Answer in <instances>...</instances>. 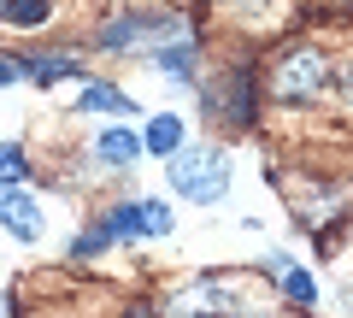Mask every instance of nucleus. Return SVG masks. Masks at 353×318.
<instances>
[{
  "mask_svg": "<svg viewBox=\"0 0 353 318\" xmlns=\"http://www.w3.org/2000/svg\"><path fill=\"white\" fill-rule=\"evenodd\" d=\"M159 312L165 318H265V306L248 301L230 277H194L189 289H176Z\"/></svg>",
  "mask_w": 353,
  "mask_h": 318,
  "instance_id": "f257e3e1",
  "label": "nucleus"
},
{
  "mask_svg": "<svg viewBox=\"0 0 353 318\" xmlns=\"http://www.w3.org/2000/svg\"><path fill=\"white\" fill-rule=\"evenodd\" d=\"M171 189L189 195L194 206H212L230 195V159L218 148H183L171 159Z\"/></svg>",
  "mask_w": 353,
  "mask_h": 318,
  "instance_id": "f03ea898",
  "label": "nucleus"
},
{
  "mask_svg": "<svg viewBox=\"0 0 353 318\" xmlns=\"http://www.w3.org/2000/svg\"><path fill=\"white\" fill-rule=\"evenodd\" d=\"M324 83H330V59L324 53H289V59L271 71V95L277 101H312V95H324Z\"/></svg>",
  "mask_w": 353,
  "mask_h": 318,
  "instance_id": "7ed1b4c3",
  "label": "nucleus"
},
{
  "mask_svg": "<svg viewBox=\"0 0 353 318\" xmlns=\"http://www.w3.org/2000/svg\"><path fill=\"white\" fill-rule=\"evenodd\" d=\"M0 224L12 230L18 242H36V236H41V201L24 195L18 183H0Z\"/></svg>",
  "mask_w": 353,
  "mask_h": 318,
  "instance_id": "20e7f679",
  "label": "nucleus"
},
{
  "mask_svg": "<svg viewBox=\"0 0 353 318\" xmlns=\"http://www.w3.org/2000/svg\"><path fill=\"white\" fill-rule=\"evenodd\" d=\"M148 36H165L171 41L176 36V18H124V24H106V48H136V41H148Z\"/></svg>",
  "mask_w": 353,
  "mask_h": 318,
  "instance_id": "39448f33",
  "label": "nucleus"
},
{
  "mask_svg": "<svg viewBox=\"0 0 353 318\" xmlns=\"http://www.w3.org/2000/svg\"><path fill=\"white\" fill-rule=\"evenodd\" d=\"M94 148H101V159H106V166H136L141 136H130V130H106V136L94 141Z\"/></svg>",
  "mask_w": 353,
  "mask_h": 318,
  "instance_id": "423d86ee",
  "label": "nucleus"
},
{
  "mask_svg": "<svg viewBox=\"0 0 353 318\" xmlns=\"http://www.w3.org/2000/svg\"><path fill=\"white\" fill-rule=\"evenodd\" d=\"M0 24H12V30H41V24H48V0H6V6H0Z\"/></svg>",
  "mask_w": 353,
  "mask_h": 318,
  "instance_id": "0eeeda50",
  "label": "nucleus"
},
{
  "mask_svg": "<svg viewBox=\"0 0 353 318\" xmlns=\"http://www.w3.org/2000/svg\"><path fill=\"white\" fill-rule=\"evenodd\" d=\"M141 148H153V153H176V148H183V124H176L171 112H159V118L148 124V136H141Z\"/></svg>",
  "mask_w": 353,
  "mask_h": 318,
  "instance_id": "6e6552de",
  "label": "nucleus"
},
{
  "mask_svg": "<svg viewBox=\"0 0 353 318\" xmlns=\"http://www.w3.org/2000/svg\"><path fill=\"white\" fill-rule=\"evenodd\" d=\"M77 112H136V106H130V95H118V89H101V83H94V89H83V101H77Z\"/></svg>",
  "mask_w": 353,
  "mask_h": 318,
  "instance_id": "1a4fd4ad",
  "label": "nucleus"
},
{
  "mask_svg": "<svg viewBox=\"0 0 353 318\" xmlns=\"http://www.w3.org/2000/svg\"><path fill=\"white\" fill-rule=\"evenodd\" d=\"M106 236H112V242H136V236H141L136 201H124V206H112V212H106Z\"/></svg>",
  "mask_w": 353,
  "mask_h": 318,
  "instance_id": "9d476101",
  "label": "nucleus"
},
{
  "mask_svg": "<svg viewBox=\"0 0 353 318\" xmlns=\"http://www.w3.org/2000/svg\"><path fill=\"white\" fill-rule=\"evenodd\" d=\"M24 71L36 83H59V77H77V59L71 53H48V59H24Z\"/></svg>",
  "mask_w": 353,
  "mask_h": 318,
  "instance_id": "9b49d317",
  "label": "nucleus"
},
{
  "mask_svg": "<svg viewBox=\"0 0 353 318\" xmlns=\"http://www.w3.org/2000/svg\"><path fill=\"white\" fill-rule=\"evenodd\" d=\"M24 177H30V153L18 141H6L0 148V183H24Z\"/></svg>",
  "mask_w": 353,
  "mask_h": 318,
  "instance_id": "f8f14e48",
  "label": "nucleus"
},
{
  "mask_svg": "<svg viewBox=\"0 0 353 318\" xmlns=\"http://www.w3.org/2000/svg\"><path fill=\"white\" fill-rule=\"evenodd\" d=\"M159 71H171L176 83H189V77H194V53H189V41H176L171 53L159 48Z\"/></svg>",
  "mask_w": 353,
  "mask_h": 318,
  "instance_id": "ddd939ff",
  "label": "nucleus"
},
{
  "mask_svg": "<svg viewBox=\"0 0 353 318\" xmlns=\"http://www.w3.org/2000/svg\"><path fill=\"white\" fill-rule=\"evenodd\" d=\"M136 212H141V236H165V230H171V206H159V201H136Z\"/></svg>",
  "mask_w": 353,
  "mask_h": 318,
  "instance_id": "4468645a",
  "label": "nucleus"
},
{
  "mask_svg": "<svg viewBox=\"0 0 353 318\" xmlns=\"http://www.w3.org/2000/svg\"><path fill=\"white\" fill-rule=\"evenodd\" d=\"M283 289H289V301H301V306L318 301V283L306 277V271H294V266H283Z\"/></svg>",
  "mask_w": 353,
  "mask_h": 318,
  "instance_id": "2eb2a0df",
  "label": "nucleus"
},
{
  "mask_svg": "<svg viewBox=\"0 0 353 318\" xmlns=\"http://www.w3.org/2000/svg\"><path fill=\"white\" fill-rule=\"evenodd\" d=\"M106 242H112V236H106V224H94V230H88V236H83V242L71 248V254H101Z\"/></svg>",
  "mask_w": 353,
  "mask_h": 318,
  "instance_id": "dca6fc26",
  "label": "nucleus"
},
{
  "mask_svg": "<svg viewBox=\"0 0 353 318\" xmlns=\"http://www.w3.org/2000/svg\"><path fill=\"white\" fill-rule=\"evenodd\" d=\"M18 77H24V59H12V53H0V89H6V83H18Z\"/></svg>",
  "mask_w": 353,
  "mask_h": 318,
  "instance_id": "f3484780",
  "label": "nucleus"
},
{
  "mask_svg": "<svg viewBox=\"0 0 353 318\" xmlns=\"http://www.w3.org/2000/svg\"><path fill=\"white\" fill-rule=\"evenodd\" d=\"M0 312H6V301H0Z\"/></svg>",
  "mask_w": 353,
  "mask_h": 318,
  "instance_id": "a211bd4d",
  "label": "nucleus"
}]
</instances>
